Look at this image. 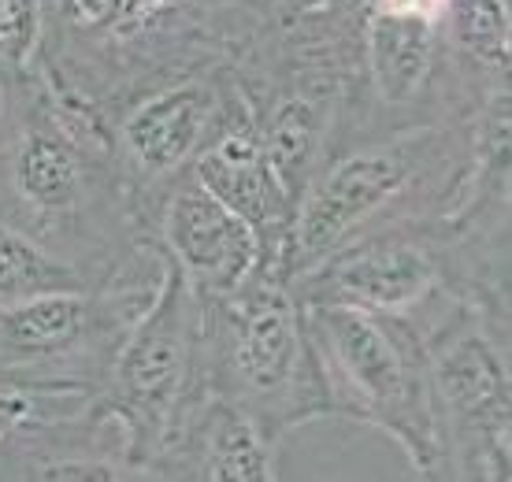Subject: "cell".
Listing matches in <instances>:
<instances>
[{"label": "cell", "mask_w": 512, "mask_h": 482, "mask_svg": "<svg viewBox=\"0 0 512 482\" xmlns=\"http://www.w3.org/2000/svg\"><path fill=\"white\" fill-rule=\"evenodd\" d=\"M138 238L156 245L201 297L242 290L256 275H279L260 234L205 190L190 167L141 201Z\"/></svg>", "instance_id": "9c48e42d"}, {"label": "cell", "mask_w": 512, "mask_h": 482, "mask_svg": "<svg viewBox=\"0 0 512 482\" xmlns=\"http://www.w3.org/2000/svg\"><path fill=\"white\" fill-rule=\"evenodd\" d=\"M301 316L331 416L390 434L420 479H442L427 330L409 316L334 301L301 305Z\"/></svg>", "instance_id": "277c9868"}, {"label": "cell", "mask_w": 512, "mask_h": 482, "mask_svg": "<svg viewBox=\"0 0 512 482\" xmlns=\"http://www.w3.org/2000/svg\"><path fill=\"white\" fill-rule=\"evenodd\" d=\"M45 401H56V397H34L23 394V390H0V438L12 431L15 423H23L30 412H38ZM71 401V397H67Z\"/></svg>", "instance_id": "4fadbf2b"}, {"label": "cell", "mask_w": 512, "mask_h": 482, "mask_svg": "<svg viewBox=\"0 0 512 482\" xmlns=\"http://www.w3.org/2000/svg\"><path fill=\"white\" fill-rule=\"evenodd\" d=\"M331 4H342V0H271V19H294V15L320 12Z\"/></svg>", "instance_id": "9a60e30c"}, {"label": "cell", "mask_w": 512, "mask_h": 482, "mask_svg": "<svg viewBox=\"0 0 512 482\" xmlns=\"http://www.w3.org/2000/svg\"><path fill=\"white\" fill-rule=\"evenodd\" d=\"M231 97L227 64L175 75L138 89L112 115V167L127 193L134 227L138 208L164 182L186 171L212 138Z\"/></svg>", "instance_id": "ba28073f"}, {"label": "cell", "mask_w": 512, "mask_h": 482, "mask_svg": "<svg viewBox=\"0 0 512 482\" xmlns=\"http://www.w3.org/2000/svg\"><path fill=\"white\" fill-rule=\"evenodd\" d=\"M160 279L164 256L141 241L97 286L0 305V390L90 401Z\"/></svg>", "instance_id": "3957f363"}, {"label": "cell", "mask_w": 512, "mask_h": 482, "mask_svg": "<svg viewBox=\"0 0 512 482\" xmlns=\"http://www.w3.org/2000/svg\"><path fill=\"white\" fill-rule=\"evenodd\" d=\"M23 82H26V75H12L8 67H0V130L12 123L15 108H19V97H23Z\"/></svg>", "instance_id": "5bb4252c"}, {"label": "cell", "mask_w": 512, "mask_h": 482, "mask_svg": "<svg viewBox=\"0 0 512 482\" xmlns=\"http://www.w3.org/2000/svg\"><path fill=\"white\" fill-rule=\"evenodd\" d=\"M275 449L279 442H271L242 408L201 390L175 419L149 468V479H275Z\"/></svg>", "instance_id": "8fae6325"}, {"label": "cell", "mask_w": 512, "mask_h": 482, "mask_svg": "<svg viewBox=\"0 0 512 482\" xmlns=\"http://www.w3.org/2000/svg\"><path fill=\"white\" fill-rule=\"evenodd\" d=\"M78 286H97V282L86 279L71 260L45 249L34 234L0 216V305H15L52 290H78Z\"/></svg>", "instance_id": "7c38bea8"}, {"label": "cell", "mask_w": 512, "mask_h": 482, "mask_svg": "<svg viewBox=\"0 0 512 482\" xmlns=\"http://www.w3.org/2000/svg\"><path fill=\"white\" fill-rule=\"evenodd\" d=\"M227 75H231V67H227ZM190 171L201 178L205 190L216 193L219 201L260 234L271 264L279 267L282 275V249H286V234L294 223V201L282 190L279 175L271 171L268 153L256 138L253 115H249V104H245L234 75L223 119L216 123L212 138L205 141V149L197 153Z\"/></svg>", "instance_id": "30bf717a"}, {"label": "cell", "mask_w": 512, "mask_h": 482, "mask_svg": "<svg viewBox=\"0 0 512 482\" xmlns=\"http://www.w3.org/2000/svg\"><path fill=\"white\" fill-rule=\"evenodd\" d=\"M286 286L301 305L372 308L416 319L423 330L453 308L446 253L431 216H397L360 230Z\"/></svg>", "instance_id": "52a82bcc"}, {"label": "cell", "mask_w": 512, "mask_h": 482, "mask_svg": "<svg viewBox=\"0 0 512 482\" xmlns=\"http://www.w3.org/2000/svg\"><path fill=\"white\" fill-rule=\"evenodd\" d=\"M472 119L401 127L334 145L294 208L282 279H297L342 241L383 219L431 216L472 153Z\"/></svg>", "instance_id": "6da1fadb"}, {"label": "cell", "mask_w": 512, "mask_h": 482, "mask_svg": "<svg viewBox=\"0 0 512 482\" xmlns=\"http://www.w3.org/2000/svg\"><path fill=\"white\" fill-rule=\"evenodd\" d=\"M442 479L505 482L512 468L509 334L457 305L427 330Z\"/></svg>", "instance_id": "5b68a950"}, {"label": "cell", "mask_w": 512, "mask_h": 482, "mask_svg": "<svg viewBox=\"0 0 512 482\" xmlns=\"http://www.w3.org/2000/svg\"><path fill=\"white\" fill-rule=\"evenodd\" d=\"M197 293L164 260V279L119 345L101 390L90 397L127 434L130 460L149 479L156 453L175 419L201 394Z\"/></svg>", "instance_id": "8992f818"}, {"label": "cell", "mask_w": 512, "mask_h": 482, "mask_svg": "<svg viewBox=\"0 0 512 482\" xmlns=\"http://www.w3.org/2000/svg\"><path fill=\"white\" fill-rule=\"evenodd\" d=\"M197 356L201 386L242 408L271 442L331 416L301 301L282 275H256L216 297L197 293Z\"/></svg>", "instance_id": "7a4b0ae2"}]
</instances>
